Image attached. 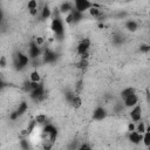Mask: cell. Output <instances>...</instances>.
Masks as SVG:
<instances>
[{
    "mask_svg": "<svg viewBox=\"0 0 150 150\" xmlns=\"http://www.w3.org/2000/svg\"><path fill=\"white\" fill-rule=\"evenodd\" d=\"M50 16H52V9H50V7L48 5L43 6V8L41 9V19L42 20H47Z\"/></svg>",
    "mask_w": 150,
    "mask_h": 150,
    "instance_id": "15",
    "label": "cell"
},
{
    "mask_svg": "<svg viewBox=\"0 0 150 150\" xmlns=\"http://www.w3.org/2000/svg\"><path fill=\"white\" fill-rule=\"evenodd\" d=\"M94 6V2H90L88 0H75L74 1V7L75 11L80 12V13H84L86 11H89V8H91Z\"/></svg>",
    "mask_w": 150,
    "mask_h": 150,
    "instance_id": "3",
    "label": "cell"
},
{
    "mask_svg": "<svg viewBox=\"0 0 150 150\" xmlns=\"http://www.w3.org/2000/svg\"><path fill=\"white\" fill-rule=\"evenodd\" d=\"M50 28H52V30L54 32V34H55V36L57 39L61 40L63 38V35H64V26H63V21L59 16H55L53 19Z\"/></svg>",
    "mask_w": 150,
    "mask_h": 150,
    "instance_id": "1",
    "label": "cell"
},
{
    "mask_svg": "<svg viewBox=\"0 0 150 150\" xmlns=\"http://www.w3.org/2000/svg\"><path fill=\"white\" fill-rule=\"evenodd\" d=\"M71 16H73V22H79V21H81L83 19V14L77 12V11H75L74 8L71 11Z\"/></svg>",
    "mask_w": 150,
    "mask_h": 150,
    "instance_id": "20",
    "label": "cell"
},
{
    "mask_svg": "<svg viewBox=\"0 0 150 150\" xmlns=\"http://www.w3.org/2000/svg\"><path fill=\"white\" fill-rule=\"evenodd\" d=\"M2 18H4V14H2V11H1V8H0V22L2 21Z\"/></svg>",
    "mask_w": 150,
    "mask_h": 150,
    "instance_id": "36",
    "label": "cell"
},
{
    "mask_svg": "<svg viewBox=\"0 0 150 150\" xmlns=\"http://www.w3.org/2000/svg\"><path fill=\"white\" fill-rule=\"evenodd\" d=\"M29 63V57L27 54H23L21 52H18L15 55V60H14V64L16 70H22L27 67V64Z\"/></svg>",
    "mask_w": 150,
    "mask_h": 150,
    "instance_id": "2",
    "label": "cell"
},
{
    "mask_svg": "<svg viewBox=\"0 0 150 150\" xmlns=\"http://www.w3.org/2000/svg\"><path fill=\"white\" fill-rule=\"evenodd\" d=\"M43 131H45V134H47V135L50 137L52 141H53V139L56 137V135H57V130H56V128H55L53 124H48V125H46L45 129H43Z\"/></svg>",
    "mask_w": 150,
    "mask_h": 150,
    "instance_id": "11",
    "label": "cell"
},
{
    "mask_svg": "<svg viewBox=\"0 0 150 150\" xmlns=\"http://www.w3.org/2000/svg\"><path fill=\"white\" fill-rule=\"evenodd\" d=\"M76 150H91V148H90L88 144H86V143H84V144H81Z\"/></svg>",
    "mask_w": 150,
    "mask_h": 150,
    "instance_id": "28",
    "label": "cell"
},
{
    "mask_svg": "<svg viewBox=\"0 0 150 150\" xmlns=\"http://www.w3.org/2000/svg\"><path fill=\"white\" fill-rule=\"evenodd\" d=\"M146 129H148V128L145 127V124H144L143 122H138V124L135 127V131H137L138 134H142V135L145 132Z\"/></svg>",
    "mask_w": 150,
    "mask_h": 150,
    "instance_id": "23",
    "label": "cell"
},
{
    "mask_svg": "<svg viewBox=\"0 0 150 150\" xmlns=\"http://www.w3.org/2000/svg\"><path fill=\"white\" fill-rule=\"evenodd\" d=\"M59 9H60L61 13H63V14H68V13H70V12L73 11V4L69 2V1H64V2H62V4L60 5Z\"/></svg>",
    "mask_w": 150,
    "mask_h": 150,
    "instance_id": "14",
    "label": "cell"
},
{
    "mask_svg": "<svg viewBox=\"0 0 150 150\" xmlns=\"http://www.w3.org/2000/svg\"><path fill=\"white\" fill-rule=\"evenodd\" d=\"M142 138H143V135L138 134L137 131H131L129 134V141L134 144H139L142 142Z\"/></svg>",
    "mask_w": 150,
    "mask_h": 150,
    "instance_id": "12",
    "label": "cell"
},
{
    "mask_svg": "<svg viewBox=\"0 0 150 150\" xmlns=\"http://www.w3.org/2000/svg\"><path fill=\"white\" fill-rule=\"evenodd\" d=\"M43 94H45V87H43V84L40 82V83H39V86H38L34 90H32V91H30V97H32L33 100H38V98L42 97V96H43Z\"/></svg>",
    "mask_w": 150,
    "mask_h": 150,
    "instance_id": "10",
    "label": "cell"
},
{
    "mask_svg": "<svg viewBox=\"0 0 150 150\" xmlns=\"http://www.w3.org/2000/svg\"><path fill=\"white\" fill-rule=\"evenodd\" d=\"M27 109H28V104H27V102H25V101L21 102V103L19 104V108L11 115V120H15V118L22 116V115L27 111Z\"/></svg>",
    "mask_w": 150,
    "mask_h": 150,
    "instance_id": "5",
    "label": "cell"
},
{
    "mask_svg": "<svg viewBox=\"0 0 150 150\" xmlns=\"http://www.w3.org/2000/svg\"><path fill=\"white\" fill-rule=\"evenodd\" d=\"M135 127H136V125H135L134 123H130V124L128 125V130H129L130 132H131V131H135Z\"/></svg>",
    "mask_w": 150,
    "mask_h": 150,
    "instance_id": "33",
    "label": "cell"
},
{
    "mask_svg": "<svg viewBox=\"0 0 150 150\" xmlns=\"http://www.w3.org/2000/svg\"><path fill=\"white\" fill-rule=\"evenodd\" d=\"M66 22L67 23H71L73 22V16H71V12L66 14Z\"/></svg>",
    "mask_w": 150,
    "mask_h": 150,
    "instance_id": "29",
    "label": "cell"
},
{
    "mask_svg": "<svg viewBox=\"0 0 150 150\" xmlns=\"http://www.w3.org/2000/svg\"><path fill=\"white\" fill-rule=\"evenodd\" d=\"M4 87H5V83H4V81H2L1 79H0V90H1V89H2Z\"/></svg>",
    "mask_w": 150,
    "mask_h": 150,
    "instance_id": "35",
    "label": "cell"
},
{
    "mask_svg": "<svg viewBox=\"0 0 150 150\" xmlns=\"http://www.w3.org/2000/svg\"><path fill=\"white\" fill-rule=\"evenodd\" d=\"M20 145H21V148H22L23 150H28V149H29L28 141H26V139H21V141H20Z\"/></svg>",
    "mask_w": 150,
    "mask_h": 150,
    "instance_id": "26",
    "label": "cell"
},
{
    "mask_svg": "<svg viewBox=\"0 0 150 150\" xmlns=\"http://www.w3.org/2000/svg\"><path fill=\"white\" fill-rule=\"evenodd\" d=\"M125 28L128 30H130V32H136L137 28H138V25H137V22L135 20H128L125 22Z\"/></svg>",
    "mask_w": 150,
    "mask_h": 150,
    "instance_id": "16",
    "label": "cell"
},
{
    "mask_svg": "<svg viewBox=\"0 0 150 150\" xmlns=\"http://www.w3.org/2000/svg\"><path fill=\"white\" fill-rule=\"evenodd\" d=\"M131 94H135V89L132 87H128V88H125L121 91V97H122V100H124L125 97H128Z\"/></svg>",
    "mask_w": 150,
    "mask_h": 150,
    "instance_id": "19",
    "label": "cell"
},
{
    "mask_svg": "<svg viewBox=\"0 0 150 150\" xmlns=\"http://www.w3.org/2000/svg\"><path fill=\"white\" fill-rule=\"evenodd\" d=\"M41 55V49L40 47L35 43V42H32L29 45V49H28V57L29 59H36L38 56Z\"/></svg>",
    "mask_w": 150,
    "mask_h": 150,
    "instance_id": "6",
    "label": "cell"
},
{
    "mask_svg": "<svg viewBox=\"0 0 150 150\" xmlns=\"http://www.w3.org/2000/svg\"><path fill=\"white\" fill-rule=\"evenodd\" d=\"M74 96H75V94H73V93H67L66 94V98H67V101L70 103L71 102V100L74 98Z\"/></svg>",
    "mask_w": 150,
    "mask_h": 150,
    "instance_id": "30",
    "label": "cell"
},
{
    "mask_svg": "<svg viewBox=\"0 0 150 150\" xmlns=\"http://www.w3.org/2000/svg\"><path fill=\"white\" fill-rule=\"evenodd\" d=\"M142 142L144 143V145H145V146H149V145H150V131H149V129H146V130H145V132L143 134Z\"/></svg>",
    "mask_w": 150,
    "mask_h": 150,
    "instance_id": "22",
    "label": "cell"
},
{
    "mask_svg": "<svg viewBox=\"0 0 150 150\" xmlns=\"http://www.w3.org/2000/svg\"><path fill=\"white\" fill-rule=\"evenodd\" d=\"M107 117V110L103 107H97L93 112V118L95 121H102Z\"/></svg>",
    "mask_w": 150,
    "mask_h": 150,
    "instance_id": "9",
    "label": "cell"
},
{
    "mask_svg": "<svg viewBox=\"0 0 150 150\" xmlns=\"http://www.w3.org/2000/svg\"><path fill=\"white\" fill-rule=\"evenodd\" d=\"M29 14L33 15V16H35V15L38 14V8H36V9H30V11H29Z\"/></svg>",
    "mask_w": 150,
    "mask_h": 150,
    "instance_id": "34",
    "label": "cell"
},
{
    "mask_svg": "<svg viewBox=\"0 0 150 150\" xmlns=\"http://www.w3.org/2000/svg\"><path fill=\"white\" fill-rule=\"evenodd\" d=\"M34 42H35V43H36V45H38V46L40 47V46H41V45L43 43V39H42V38H36Z\"/></svg>",
    "mask_w": 150,
    "mask_h": 150,
    "instance_id": "31",
    "label": "cell"
},
{
    "mask_svg": "<svg viewBox=\"0 0 150 150\" xmlns=\"http://www.w3.org/2000/svg\"><path fill=\"white\" fill-rule=\"evenodd\" d=\"M130 118L134 121V122H139L141 118H142V108L141 105H135L131 108V111H130Z\"/></svg>",
    "mask_w": 150,
    "mask_h": 150,
    "instance_id": "7",
    "label": "cell"
},
{
    "mask_svg": "<svg viewBox=\"0 0 150 150\" xmlns=\"http://www.w3.org/2000/svg\"><path fill=\"white\" fill-rule=\"evenodd\" d=\"M123 101H124V105L127 108H132V107H135V105L138 104V96L135 93V94H131L128 97H125Z\"/></svg>",
    "mask_w": 150,
    "mask_h": 150,
    "instance_id": "8",
    "label": "cell"
},
{
    "mask_svg": "<svg viewBox=\"0 0 150 150\" xmlns=\"http://www.w3.org/2000/svg\"><path fill=\"white\" fill-rule=\"evenodd\" d=\"M89 14H90L91 16H94V18H97V16L101 14V9H100L98 5L94 4V6H93L91 8H89Z\"/></svg>",
    "mask_w": 150,
    "mask_h": 150,
    "instance_id": "18",
    "label": "cell"
},
{
    "mask_svg": "<svg viewBox=\"0 0 150 150\" xmlns=\"http://www.w3.org/2000/svg\"><path fill=\"white\" fill-rule=\"evenodd\" d=\"M70 104H71V105H73L75 109L80 108V107L82 105V100H81V97H80V96H77V95H75V96H74V98L71 100Z\"/></svg>",
    "mask_w": 150,
    "mask_h": 150,
    "instance_id": "21",
    "label": "cell"
},
{
    "mask_svg": "<svg viewBox=\"0 0 150 150\" xmlns=\"http://www.w3.org/2000/svg\"><path fill=\"white\" fill-rule=\"evenodd\" d=\"M46 122V116L45 115H38L35 118V123H45Z\"/></svg>",
    "mask_w": 150,
    "mask_h": 150,
    "instance_id": "25",
    "label": "cell"
},
{
    "mask_svg": "<svg viewBox=\"0 0 150 150\" xmlns=\"http://www.w3.org/2000/svg\"><path fill=\"white\" fill-rule=\"evenodd\" d=\"M141 52H144V53H148L150 50V46L149 45H141Z\"/></svg>",
    "mask_w": 150,
    "mask_h": 150,
    "instance_id": "27",
    "label": "cell"
},
{
    "mask_svg": "<svg viewBox=\"0 0 150 150\" xmlns=\"http://www.w3.org/2000/svg\"><path fill=\"white\" fill-rule=\"evenodd\" d=\"M90 48V40L89 39H83L79 45H77V54L82 55V57L84 59V56L87 55L88 50Z\"/></svg>",
    "mask_w": 150,
    "mask_h": 150,
    "instance_id": "4",
    "label": "cell"
},
{
    "mask_svg": "<svg viewBox=\"0 0 150 150\" xmlns=\"http://www.w3.org/2000/svg\"><path fill=\"white\" fill-rule=\"evenodd\" d=\"M56 57H57V55H56L53 50L47 49V50L45 52V55H43V60H45V62H47V63H52V62H54V61L56 60Z\"/></svg>",
    "mask_w": 150,
    "mask_h": 150,
    "instance_id": "13",
    "label": "cell"
},
{
    "mask_svg": "<svg viewBox=\"0 0 150 150\" xmlns=\"http://www.w3.org/2000/svg\"><path fill=\"white\" fill-rule=\"evenodd\" d=\"M27 8H28V11H30V9H36V8H38V2H36L35 0H30V1H28V4H27Z\"/></svg>",
    "mask_w": 150,
    "mask_h": 150,
    "instance_id": "24",
    "label": "cell"
},
{
    "mask_svg": "<svg viewBox=\"0 0 150 150\" xmlns=\"http://www.w3.org/2000/svg\"><path fill=\"white\" fill-rule=\"evenodd\" d=\"M29 81L33 82V83H40L41 82V76H40V73L38 70H34L30 73L29 75Z\"/></svg>",
    "mask_w": 150,
    "mask_h": 150,
    "instance_id": "17",
    "label": "cell"
},
{
    "mask_svg": "<svg viewBox=\"0 0 150 150\" xmlns=\"http://www.w3.org/2000/svg\"><path fill=\"white\" fill-rule=\"evenodd\" d=\"M0 66H1V67H6V57H5V56H2V57L0 59Z\"/></svg>",
    "mask_w": 150,
    "mask_h": 150,
    "instance_id": "32",
    "label": "cell"
}]
</instances>
